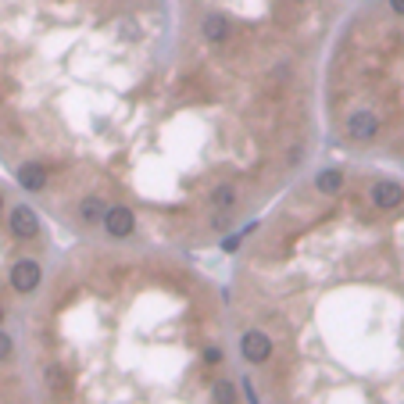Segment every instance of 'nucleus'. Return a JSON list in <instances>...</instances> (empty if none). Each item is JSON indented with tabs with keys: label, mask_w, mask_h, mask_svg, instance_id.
<instances>
[{
	"label": "nucleus",
	"mask_w": 404,
	"mask_h": 404,
	"mask_svg": "<svg viewBox=\"0 0 404 404\" xmlns=\"http://www.w3.org/2000/svg\"><path fill=\"white\" fill-rule=\"evenodd\" d=\"M100 222H104V232H108V237H115V240H125V237L136 229V215H133L129 208H122V204L104 208Z\"/></svg>",
	"instance_id": "nucleus-1"
},
{
	"label": "nucleus",
	"mask_w": 404,
	"mask_h": 404,
	"mask_svg": "<svg viewBox=\"0 0 404 404\" xmlns=\"http://www.w3.org/2000/svg\"><path fill=\"white\" fill-rule=\"evenodd\" d=\"M39 279H44V268H39L33 258L18 261V265L11 268V286H15L18 293H33V290L39 286Z\"/></svg>",
	"instance_id": "nucleus-2"
},
{
	"label": "nucleus",
	"mask_w": 404,
	"mask_h": 404,
	"mask_svg": "<svg viewBox=\"0 0 404 404\" xmlns=\"http://www.w3.org/2000/svg\"><path fill=\"white\" fill-rule=\"evenodd\" d=\"M240 351H244V358L250 361V365H258V361H265L272 354V340L261 329H247L244 340H240Z\"/></svg>",
	"instance_id": "nucleus-3"
},
{
	"label": "nucleus",
	"mask_w": 404,
	"mask_h": 404,
	"mask_svg": "<svg viewBox=\"0 0 404 404\" xmlns=\"http://www.w3.org/2000/svg\"><path fill=\"white\" fill-rule=\"evenodd\" d=\"M376 133H379V115H372V111H354L347 118V136L351 140H372Z\"/></svg>",
	"instance_id": "nucleus-4"
},
{
	"label": "nucleus",
	"mask_w": 404,
	"mask_h": 404,
	"mask_svg": "<svg viewBox=\"0 0 404 404\" xmlns=\"http://www.w3.org/2000/svg\"><path fill=\"white\" fill-rule=\"evenodd\" d=\"M401 201H404V190H401V183H390V179H379V183H372V204H376V208L390 211V208H397Z\"/></svg>",
	"instance_id": "nucleus-5"
},
{
	"label": "nucleus",
	"mask_w": 404,
	"mask_h": 404,
	"mask_svg": "<svg viewBox=\"0 0 404 404\" xmlns=\"http://www.w3.org/2000/svg\"><path fill=\"white\" fill-rule=\"evenodd\" d=\"M11 232H15L18 240L36 237V232H39V219H36V211H29V208H15V211H11Z\"/></svg>",
	"instance_id": "nucleus-6"
},
{
	"label": "nucleus",
	"mask_w": 404,
	"mask_h": 404,
	"mask_svg": "<svg viewBox=\"0 0 404 404\" xmlns=\"http://www.w3.org/2000/svg\"><path fill=\"white\" fill-rule=\"evenodd\" d=\"M18 186H22V190H44L47 186V168L44 165H22V168H18Z\"/></svg>",
	"instance_id": "nucleus-7"
},
{
	"label": "nucleus",
	"mask_w": 404,
	"mask_h": 404,
	"mask_svg": "<svg viewBox=\"0 0 404 404\" xmlns=\"http://www.w3.org/2000/svg\"><path fill=\"white\" fill-rule=\"evenodd\" d=\"M201 29H204L208 44H222V39H229V18L226 15H208Z\"/></svg>",
	"instance_id": "nucleus-8"
},
{
	"label": "nucleus",
	"mask_w": 404,
	"mask_h": 404,
	"mask_svg": "<svg viewBox=\"0 0 404 404\" xmlns=\"http://www.w3.org/2000/svg\"><path fill=\"white\" fill-rule=\"evenodd\" d=\"M315 190L318 194H340V190H344V172H340V168H326V172L315 179Z\"/></svg>",
	"instance_id": "nucleus-9"
},
{
	"label": "nucleus",
	"mask_w": 404,
	"mask_h": 404,
	"mask_svg": "<svg viewBox=\"0 0 404 404\" xmlns=\"http://www.w3.org/2000/svg\"><path fill=\"white\" fill-rule=\"evenodd\" d=\"M232 201H237V190H232L229 183H222L215 194H211V204L215 208H232Z\"/></svg>",
	"instance_id": "nucleus-10"
},
{
	"label": "nucleus",
	"mask_w": 404,
	"mask_h": 404,
	"mask_svg": "<svg viewBox=\"0 0 404 404\" xmlns=\"http://www.w3.org/2000/svg\"><path fill=\"white\" fill-rule=\"evenodd\" d=\"M79 215L86 219V222H90V219H100V215H104V204H100L97 197H86V201L79 204Z\"/></svg>",
	"instance_id": "nucleus-11"
},
{
	"label": "nucleus",
	"mask_w": 404,
	"mask_h": 404,
	"mask_svg": "<svg viewBox=\"0 0 404 404\" xmlns=\"http://www.w3.org/2000/svg\"><path fill=\"white\" fill-rule=\"evenodd\" d=\"M8 358H11V336L0 329V361H8Z\"/></svg>",
	"instance_id": "nucleus-12"
},
{
	"label": "nucleus",
	"mask_w": 404,
	"mask_h": 404,
	"mask_svg": "<svg viewBox=\"0 0 404 404\" xmlns=\"http://www.w3.org/2000/svg\"><path fill=\"white\" fill-rule=\"evenodd\" d=\"M215 397L219 401H232V387L229 383H215Z\"/></svg>",
	"instance_id": "nucleus-13"
},
{
	"label": "nucleus",
	"mask_w": 404,
	"mask_h": 404,
	"mask_svg": "<svg viewBox=\"0 0 404 404\" xmlns=\"http://www.w3.org/2000/svg\"><path fill=\"white\" fill-rule=\"evenodd\" d=\"M390 8H394L397 15H404V0H390Z\"/></svg>",
	"instance_id": "nucleus-14"
},
{
	"label": "nucleus",
	"mask_w": 404,
	"mask_h": 404,
	"mask_svg": "<svg viewBox=\"0 0 404 404\" xmlns=\"http://www.w3.org/2000/svg\"><path fill=\"white\" fill-rule=\"evenodd\" d=\"M0 322H4V308H0Z\"/></svg>",
	"instance_id": "nucleus-15"
},
{
	"label": "nucleus",
	"mask_w": 404,
	"mask_h": 404,
	"mask_svg": "<svg viewBox=\"0 0 404 404\" xmlns=\"http://www.w3.org/2000/svg\"><path fill=\"white\" fill-rule=\"evenodd\" d=\"M0 208H4V194H0Z\"/></svg>",
	"instance_id": "nucleus-16"
}]
</instances>
